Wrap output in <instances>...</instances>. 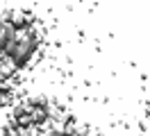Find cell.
<instances>
[{"mask_svg":"<svg viewBox=\"0 0 150 136\" xmlns=\"http://www.w3.org/2000/svg\"><path fill=\"white\" fill-rule=\"evenodd\" d=\"M30 116H32V125H43L48 120V111H46V107H34Z\"/></svg>","mask_w":150,"mask_h":136,"instance_id":"7a4b0ae2","label":"cell"},{"mask_svg":"<svg viewBox=\"0 0 150 136\" xmlns=\"http://www.w3.org/2000/svg\"><path fill=\"white\" fill-rule=\"evenodd\" d=\"M16 132H18V136H39V134H41V129H39V125L16 127Z\"/></svg>","mask_w":150,"mask_h":136,"instance_id":"277c9868","label":"cell"},{"mask_svg":"<svg viewBox=\"0 0 150 136\" xmlns=\"http://www.w3.org/2000/svg\"><path fill=\"white\" fill-rule=\"evenodd\" d=\"M14 41V27L11 25H0V48H5V43Z\"/></svg>","mask_w":150,"mask_h":136,"instance_id":"3957f363","label":"cell"},{"mask_svg":"<svg viewBox=\"0 0 150 136\" xmlns=\"http://www.w3.org/2000/svg\"><path fill=\"white\" fill-rule=\"evenodd\" d=\"M0 136H7V127H5V125L0 127Z\"/></svg>","mask_w":150,"mask_h":136,"instance_id":"8992f818","label":"cell"},{"mask_svg":"<svg viewBox=\"0 0 150 136\" xmlns=\"http://www.w3.org/2000/svg\"><path fill=\"white\" fill-rule=\"evenodd\" d=\"M34 20V16L25 11V9H9V25L14 30H18V27H28L30 23Z\"/></svg>","mask_w":150,"mask_h":136,"instance_id":"6da1fadb","label":"cell"},{"mask_svg":"<svg viewBox=\"0 0 150 136\" xmlns=\"http://www.w3.org/2000/svg\"><path fill=\"white\" fill-rule=\"evenodd\" d=\"M82 136H100V132H98V129H86Z\"/></svg>","mask_w":150,"mask_h":136,"instance_id":"5b68a950","label":"cell"}]
</instances>
